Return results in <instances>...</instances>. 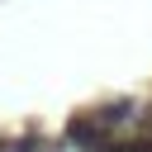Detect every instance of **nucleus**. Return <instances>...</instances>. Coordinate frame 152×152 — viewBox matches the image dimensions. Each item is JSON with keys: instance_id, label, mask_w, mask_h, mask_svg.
I'll return each mask as SVG.
<instances>
[{"instance_id": "f03ea898", "label": "nucleus", "mask_w": 152, "mask_h": 152, "mask_svg": "<svg viewBox=\"0 0 152 152\" xmlns=\"http://www.w3.org/2000/svg\"><path fill=\"white\" fill-rule=\"evenodd\" d=\"M138 114V100L133 95H119V100H109V104H100V119L109 124V128H119V124H128Z\"/></svg>"}, {"instance_id": "f257e3e1", "label": "nucleus", "mask_w": 152, "mask_h": 152, "mask_svg": "<svg viewBox=\"0 0 152 152\" xmlns=\"http://www.w3.org/2000/svg\"><path fill=\"white\" fill-rule=\"evenodd\" d=\"M62 138H66L71 152H109V147H114V128L100 119V109H81V114H71Z\"/></svg>"}, {"instance_id": "7ed1b4c3", "label": "nucleus", "mask_w": 152, "mask_h": 152, "mask_svg": "<svg viewBox=\"0 0 152 152\" xmlns=\"http://www.w3.org/2000/svg\"><path fill=\"white\" fill-rule=\"evenodd\" d=\"M10 152H48V138H43V133H33V128H28V133H24V138H14V142H10Z\"/></svg>"}, {"instance_id": "20e7f679", "label": "nucleus", "mask_w": 152, "mask_h": 152, "mask_svg": "<svg viewBox=\"0 0 152 152\" xmlns=\"http://www.w3.org/2000/svg\"><path fill=\"white\" fill-rule=\"evenodd\" d=\"M109 152H152V133H147V138H128V142H114Z\"/></svg>"}]
</instances>
